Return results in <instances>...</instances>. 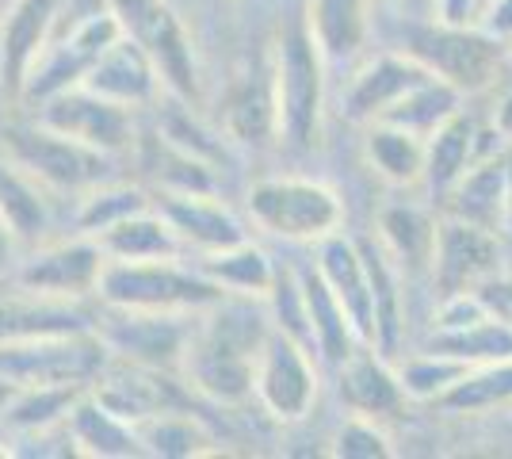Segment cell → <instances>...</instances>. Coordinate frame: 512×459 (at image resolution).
<instances>
[{"label": "cell", "instance_id": "1", "mask_svg": "<svg viewBox=\"0 0 512 459\" xmlns=\"http://www.w3.org/2000/svg\"><path fill=\"white\" fill-rule=\"evenodd\" d=\"M264 299L249 295H222L203 314V326L192 329L180 368L188 375V387L207 394L214 402L237 406L253 394L256 352L268 337V310Z\"/></svg>", "mask_w": 512, "mask_h": 459}, {"label": "cell", "instance_id": "2", "mask_svg": "<svg viewBox=\"0 0 512 459\" xmlns=\"http://www.w3.org/2000/svg\"><path fill=\"white\" fill-rule=\"evenodd\" d=\"M180 257L157 261H104L96 280V299L111 310H146V314H203L226 291L207 280L199 268L176 264Z\"/></svg>", "mask_w": 512, "mask_h": 459}, {"label": "cell", "instance_id": "3", "mask_svg": "<svg viewBox=\"0 0 512 459\" xmlns=\"http://www.w3.org/2000/svg\"><path fill=\"white\" fill-rule=\"evenodd\" d=\"M272 88H276V138L287 150L310 153L321 138L325 58L306 27V16H295L279 39Z\"/></svg>", "mask_w": 512, "mask_h": 459}, {"label": "cell", "instance_id": "4", "mask_svg": "<svg viewBox=\"0 0 512 459\" xmlns=\"http://www.w3.org/2000/svg\"><path fill=\"white\" fill-rule=\"evenodd\" d=\"M0 153L35 184H43L46 192H88L104 180H115V161H119L69 134L50 131L43 123L4 131Z\"/></svg>", "mask_w": 512, "mask_h": 459}, {"label": "cell", "instance_id": "5", "mask_svg": "<svg viewBox=\"0 0 512 459\" xmlns=\"http://www.w3.org/2000/svg\"><path fill=\"white\" fill-rule=\"evenodd\" d=\"M123 35L142 46V54L153 62L161 85L176 100L195 104L199 100V62H195L192 39L176 16L169 0H107Z\"/></svg>", "mask_w": 512, "mask_h": 459}, {"label": "cell", "instance_id": "6", "mask_svg": "<svg viewBox=\"0 0 512 459\" xmlns=\"http://www.w3.org/2000/svg\"><path fill=\"white\" fill-rule=\"evenodd\" d=\"M406 54H413L421 66L448 81L455 92H482L497 81L505 69V46L501 39L486 35L482 27H451V23H428L409 35Z\"/></svg>", "mask_w": 512, "mask_h": 459}, {"label": "cell", "instance_id": "7", "mask_svg": "<svg viewBox=\"0 0 512 459\" xmlns=\"http://www.w3.org/2000/svg\"><path fill=\"white\" fill-rule=\"evenodd\" d=\"M119 35H123V27L115 20L111 4L81 16L69 31H54L50 43L43 46V54L35 58L27 81H23L20 100L31 104V108H39L43 100L58 96L65 88H77L85 81L88 69H92V62H96Z\"/></svg>", "mask_w": 512, "mask_h": 459}, {"label": "cell", "instance_id": "8", "mask_svg": "<svg viewBox=\"0 0 512 459\" xmlns=\"http://www.w3.org/2000/svg\"><path fill=\"white\" fill-rule=\"evenodd\" d=\"M249 211L268 234L287 241H321L344 219L341 199L325 184L299 180V176H276V180L253 184Z\"/></svg>", "mask_w": 512, "mask_h": 459}, {"label": "cell", "instance_id": "9", "mask_svg": "<svg viewBox=\"0 0 512 459\" xmlns=\"http://www.w3.org/2000/svg\"><path fill=\"white\" fill-rule=\"evenodd\" d=\"M104 249L100 241L77 234L65 241H39L31 253L16 261L12 280L27 295L39 299H58V303H81L85 295H96V280L104 268Z\"/></svg>", "mask_w": 512, "mask_h": 459}, {"label": "cell", "instance_id": "10", "mask_svg": "<svg viewBox=\"0 0 512 459\" xmlns=\"http://www.w3.org/2000/svg\"><path fill=\"white\" fill-rule=\"evenodd\" d=\"M253 394L276 421H302L318 398V372L310 364V349L276 326L268 329L256 352Z\"/></svg>", "mask_w": 512, "mask_h": 459}, {"label": "cell", "instance_id": "11", "mask_svg": "<svg viewBox=\"0 0 512 459\" xmlns=\"http://www.w3.org/2000/svg\"><path fill=\"white\" fill-rule=\"evenodd\" d=\"M107 356L150 364V368H176L192 326H184V314H146V310H111L104 322H92Z\"/></svg>", "mask_w": 512, "mask_h": 459}, {"label": "cell", "instance_id": "12", "mask_svg": "<svg viewBox=\"0 0 512 459\" xmlns=\"http://www.w3.org/2000/svg\"><path fill=\"white\" fill-rule=\"evenodd\" d=\"M39 123L58 134H69L107 157H123L134 146V119L130 108L111 104L88 88H65L39 104Z\"/></svg>", "mask_w": 512, "mask_h": 459}, {"label": "cell", "instance_id": "13", "mask_svg": "<svg viewBox=\"0 0 512 459\" xmlns=\"http://www.w3.org/2000/svg\"><path fill=\"white\" fill-rule=\"evenodd\" d=\"M428 268H432V284L440 291V299L455 291H474L493 272H501V241L493 230L448 215L444 222H436Z\"/></svg>", "mask_w": 512, "mask_h": 459}, {"label": "cell", "instance_id": "14", "mask_svg": "<svg viewBox=\"0 0 512 459\" xmlns=\"http://www.w3.org/2000/svg\"><path fill=\"white\" fill-rule=\"evenodd\" d=\"M88 391L130 425L169 414V410H184V394L165 375V368L134 364V360H119V356H107L104 368L88 383Z\"/></svg>", "mask_w": 512, "mask_h": 459}, {"label": "cell", "instance_id": "15", "mask_svg": "<svg viewBox=\"0 0 512 459\" xmlns=\"http://www.w3.org/2000/svg\"><path fill=\"white\" fill-rule=\"evenodd\" d=\"M62 20V0H12L0 16V88L20 100L35 58Z\"/></svg>", "mask_w": 512, "mask_h": 459}, {"label": "cell", "instance_id": "16", "mask_svg": "<svg viewBox=\"0 0 512 459\" xmlns=\"http://www.w3.org/2000/svg\"><path fill=\"white\" fill-rule=\"evenodd\" d=\"M157 211L165 215V222L172 226V234L180 238V245L199 249L203 257L230 249L237 241H245V226L230 207H222L214 192H165Z\"/></svg>", "mask_w": 512, "mask_h": 459}, {"label": "cell", "instance_id": "17", "mask_svg": "<svg viewBox=\"0 0 512 459\" xmlns=\"http://www.w3.org/2000/svg\"><path fill=\"white\" fill-rule=\"evenodd\" d=\"M81 88H88V92L104 96L111 104H123V108L134 111V108L153 104V96L161 92V77H157V69H153L150 58L142 54V46L134 43V39H127V35H119V39L92 62Z\"/></svg>", "mask_w": 512, "mask_h": 459}, {"label": "cell", "instance_id": "18", "mask_svg": "<svg viewBox=\"0 0 512 459\" xmlns=\"http://www.w3.org/2000/svg\"><path fill=\"white\" fill-rule=\"evenodd\" d=\"M314 264L325 276V284L333 287V295L341 299L360 345H371L375 341V303H371V284H367V268H363L356 241H348L337 230L325 234L318 241V261Z\"/></svg>", "mask_w": 512, "mask_h": 459}, {"label": "cell", "instance_id": "19", "mask_svg": "<svg viewBox=\"0 0 512 459\" xmlns=\"http://www.w3.org/2000/svg\"><path fill=\"white\" fill-rule=\"evenodd\" d=\"M295 280H299V291H302V310H306V326H310V345L318 349L321 360H329V364L341 368L344 360L356 352V345H360V337H356V329L348 322L341 299L333 295V287L325 284V276L318 272L314 261L299 264Z\"/></svg>", "mask_w": 512, "mask_h": 459}, {"label": "cell", "instance_id": "20", "mask_svg": "<svg viewBox=\"0 0 512 459\" xmlns=\"http://www.w3.org/2000/svg\"><path fill=\"white\" fill-rule=\"evenodd\" d=\"M65 440L73 444V452L96 459H127V456H146L138 429L123 421L119 414H111L104 402L92 391H85L62 421Z\"/></svg>", "mask_w": 512, "mask_h": 459}, {"label": "cell", "instance_id": "21", "mask_svg": "<svg viewBox=\"0 0 512 459\" xmlns=\"http://www.w3.org/2000/svg\"><path fill=\"white\" fill-rule=\"evenodd\" d=\"M92 329V314L77 303L39 299L27 291H0V345L35 341V337H65Z\"/></svg>", "mask_w": 512, "mask_h": 459}, {"label": "cell", "instance_id": "22", "mask_svg": "<svg viewBox=\"0 0 512 459\" xmlns=\"http://www.w3.org/2000/svg\"><path fill=\"white\" fill-rule=\"evenodd\" d=\"M428 77H432V73H428L413 54H383V58H375V62L352 81L348 100H344V111H348V119H356V123H375L390 104H398L409 88H417L421 81H428Z\"/></svg>", "mask_w": 512, "mask_h": 459}, {"label": "cell", "instance_id": "23", "mask_svg": "<svg viewBox=\"0 0 512 459\" xmlns=\"http://www.w3.org/2000/svg\"><path fill=\"white\" fill-rule=\"evenodd\" d=\"M505 153H490V157L470 161L467 173L444 192L451 219L474 222L482 230L501 234V215H505Z\"/></svg>", "mask_w": 512, "mask_h": 459}, {"label": "cell", "instance_id": "24", "mask_svg": "<svg viewBox=\"0 0 512 459\" xmlns=\"http://www.w3.org/2000/svg\"><path fill=\"white\" fill-rule=\"evenodd\" d=\"M341 394L363 417L398 414L406 402L398 375L390 372V364L371 345H356V352L341 364Z\"/></svg>", "mask_w": 512, "mask_h": 459}, {"label": "cell", "instance_id": "25", "mask_svg": "<svg viewBox=\"0 0 512 459\" xmlns=\"http://www.w3.org/2000/svg\"><path fill=\"white\" fill-rule=\"evenodd\" d=\"M363 257V268H367V284H371V303H375V341L371 349L379 352L383 360H394L402 352V280L390 264V253H386L379 241L363 238L356 241Z\"/></svg>", "mask_w": 512, "mask_h": 459}, {"label": "cell", "instance_id": "26", "mask_svg": "<svg viewBox=\"0 0 512 459\" xmlns=\"http://www.w3.org/2000/svg\"><path fill=\"white\" fill-rule=\"evenodd\" d=\"M107 261H157V257H180L184 245L172 234V226L157 207L134 211L123 222L107 226L104 234H96Z\"/></svg>", "mask_w": 512, "mask_h": 459}, {"label": "cell", "instance_id": "27", "mask_svg": "<svg viewBox=\"0 0 512 459\" xmlns=\"http://www.w3.org/2000/svg\"><path fill=\"white\" fill-rule=\"evenodd\" d=\"M0 219L12 230L16 245H39L50 230V199L46 188L35 184L31 176L16 169L4 153H0Z\"/></svg>", "mask_w": 512, "mask_h": 459}, {"label": "cell", "instance_id": "28", "mask_svg": "<svg viewBox=\"0 0 512 459\" xmlns=\"http://www.w3.org/2000/svg\"><path fill=\"white\" fill-rule=\"evenodd\" d=\"M474 134H478L474 115H467L463 108H455L448 119L425 138V176H421V180L428 184L432 196L444 199V192L470 169V161H474Z\"/></svg>", "mask_w": 512, "mask_h": 459}, {"label": "cell", "instance_id": "29", "mask_svg": "<svg viewBox=\"0 0 512 459\" xmlns=\"http://www.w3.org/2000/svg\"><path fill=\"white\" fill-rule=\"evenodd\" d=\"M81 383H27L4 402V425L20 437H46L54 429H62L69 406L85 394Z\"/></svg>", "mask_w": 512, "mask_h": 459}, {"label": "cell", "instance_id": "30", "mask_svg": "<svg viewBox=\"0 0 512 459\" xmlns=\"http://www.w3.org/2000/svg\"><path fill=\"white\" fill-rule=\"evenodd\" d=\"M306 27L325 62H344L367 39V0H310Z\"/></svg>", "mask_w": 512, "mask_h": 459}, {"label": "cell", "instance_id": "31", "mask_svg": "<svg viewBox=\"0 0 512 459\" xmlns=\"http://www.w3.org/2000/svg\"><path fill=\"white\" fill-rule=\"evenodd\" d=\"M199 272L214 280L226 295H249V299H264L272 280H276V264L268 261V253L256 249L249 238L230 245V249L207 253Z\"/></svg>", "mask_w": 512, "mask_h": 459}, {"label": "cell", "instance_id": "32", "mask_svg": "<svg viewBox=\"0 0 512 459\" xmlns=\"http://www.w3.org/2000/svg\"><path fill=\"white\" fill-rule=\"evenodd\" d=\"M367 161L383 180L398 184V188L421 184V176H425V138L402 131V127H390V123H371Z\"/></svg>", "mask_w": 512, "mask_h": 459}, {"label": "cell", "instance_id": "33", "mask_svg": "<svg viewBox=\"0 0 512 459\" xmlns=\"http://www.w3.org/2000/svg\"><path fill=\"white\" fill-rule=\"evenodd\" d=\"M432 238H436V222L417 207H386L379 215V245L390 253V261H402V268L421 272L432 261Z\"/></svg>", "mask_w": 512, "mask_h": 459}, {"label": "cell", "instance_id": "34", "mask_svg": "<svg viewBox=\"0 0 512 459\" xmlns=\"http://www.w3.org/2000/svg\"><path fill=\"white\" fill-rule=\"evenodd\" d=\"M459 96H463V92H455L448 81L428 77V81H421L417 88H409L398 104H390L375 123H390V127H402V131H413V134H421V138H428V134L448 119L451 111L459 108Z\"/></svg>", "mask_w": 512, "mask_h": 459}, {"label": "cell", "instance_id": "35", "mask_svg": "<svg viewBox=\"0 0 512 459\" xmlns=\"http://www.w3.org/2000/svg\"><path fill=\"white\" fill-rule=\"evenodd\" d=\"M436 402H440L444 410H459V414L493 410V406L512 402V356L467 368Z\"/></svg>", "mask_w": 512, "mask_h": 459}, {"label": "cell", "instance_id": "36", "mask_svg": "<svg viewBox=\"0 0 512 459\" xmlns=\"http://www.w3.org/2000/svg\"><path fill=\"white\" fill-rule=\"evenodd\" d=\"M428 349L455 356V360L474 368V364H490V360L512 356V329L505 322H497L493 314H486L482 322H470L463 329H436Z\"/></svg>", "mask_w": 512, "mask_h": 459}, {"label": "cell", "instance_id": "37", "mask_svg": "<svg viewBox=\"0 0 512 459\" xmlns=\"http://www.w3.org/2000/svg\"><path fill=\"white\" fill-rule=\"evenodd\" d=\"M138 440L146 448V456H165V459H188L211 452V433L195 421L188 410H169L150 421H138Z\"/></svg>", "mask_w": 512, "mask_h": 459}, {"label": "cell", "instance_id": "38", "mask_svg": "<svg viewBox=\"0 0 512 459\" xmlns=\"http://www.w3.org/2000/svg\"><path fill=\"white\" fill-rule=\"evenodd\" d=\"M230 134L241 142H264L276 134V88L272 69H260L245 85H237L230 100Z\"/></svg>", "mask_w": 512, "mask_h": 459}, {"label": "cell", "instance_id": "39", "mask_svg": "<svg viewBox=\"0 0 512 459\" xmlns=\"http://www.w3.org/2000/svg\"><path fill=\"white\" fill-rule=\"evenodd\" d=\"M146 207H150V199H146L142 188H130V184H119V180H104V184H96V188L85 192L73 222H77V234L96 238V234H104L107 226L123 222L134 211H146Z\"/></svg>", "mask_w": 512, "mask_h": 459}, {"label": "cell", "instance_id": "40", "mask_svg": "<svg viewBox=\"0 0 512 459\" xmlns=\"http://www.w3.org/2000/svg\"><path fill=\"white\" fill-rule=\"evenodd\" d=\"M467 368H470V364L455 360V356H444V352L428 349L425 356H413V360H406V364H402L398 383H402L406 398L432 402V398H440V394L448 391L451 383L467 372Z\"/></svg>", "mask_w": 512, "mask_h": 459}, {"label": "cell", "instance_id": "41", "mask_svg": "<svg viewBox=\"0 0 512 459\" xmlns=\"http://www.w3.org/2000/svg\"><path fill=\"white\" fill-rule=\"evenodd\" d=\"M161 138L169 142L172 150L188 153V157L203 161V165H211V169L218 165V161H226V142H222V138H214L199 119H192V111H184V100L165 115V123H161Z\"/></svg>", "mask_w": 512, "mask_h": 459}, {"label": "cell", "instance_id": "42", "mask_svg": "<svg viewBox=\"0 0 512 459\" xmlns=\"http://www.w3.org/2000/svg\"><path fill=\"white\" fill-rule=\"evenodd\" d=\"M333 456L341 459H390L394 448H390V437L375 425V417H352L344 421L341 433H337V444H333Z\"/></svg>", "mask_w": 512, "mask_h": 459}, {"label": "cell", "instance_id": "43", "mask_svg": "<svg viewBox=\"0 0 512 459\" xmlns=\"http://www.w3.org/2000/svg\"><path fill=\"white\" fill-rule=\"evenodd\" d=\"M490 310L478 299V291H455V295H444L440 299V310H436V329H463L470 322H482Z\"/></svg>", "mask_w": 512, "mask_h": 459}, {"label": "cell", "instance_id": "44", "mask_svg": "<svg viewBox=\"0 0 512 459\" xmlns=\"http://www.w3.org/2000/svg\"><path fill=\"white\" fill-rule=\"evenodd\" d=\"M474 291H478V299L486 303L493 318L512 329V272H493L490 280H482Z\"/></svg>", "mask_w": 512, "mask_h": 459}, {"label": "cell", "instance_id": "45", "mask_svg": "<svg viewBox=\"0 0 512 459\" xmlns=\"http://www.w3.org/2000/svg\"><path fill=\"white\" fill-rule=\"evenodd\" d=\"M478 27H482L486 35H493V39L509 43L512 39V0H486L482 12H478Z\"/></svg>", "mask_w": 512, "mask_h": 459}, {"label": "cell", "instance_id": "46", "mask_svg": "<svg viewBox=\"0 0 512 459\" xmlns=\"http://www.w3.org/2000/svg\"><path fill=\"white\" fill-rule=\"evenodd\" d=\"M432 4H436V20L451 27H467L482 12V0H432Z\"/></svg>", "mask_w": 512, "mask_h": 459}, {"label": "cell", "instance_id": "47", "mask_svg": "<svg viewBox=\"0 0 512 459\" xmlns=\"http://www.w3.org/2000/svg\"><path fill=\"white\" fill-rule=\"evenodd\" d=\"M16 253H20V245H16L12 230H8V226H4V219H0V280L16 272V261H20Z\"/></svg>", "mask_w": 512, "mask_h": 459}, {"label": "cell", "instance_id": "48", "mask_svg": "<svg viewBox=\"0 0 512 459\" xmlns=\"http://www.w3.org/2000/svg\"><path fill=\"white\" fill-rule=\"evenodd\" d=\"M501 234L512 241V150L505 153V215H501Z\"/></svg>", "mask_w": 512, "mask_h": 459}, {"label": "cell", "instance_id": "49", "mask_svg": "<svg viewBox=\"0 0 512 459\" xmlns=\"http://www.w3.org/2000/svg\"><path fill=\"white\" fill-rule=\"evenodd\" d=\"M497 134L505 138V146H512V92L501 100V108H497Z\"/></svg>", "mask_w": 512, "mask_h": 459}, {"label": "cell", "instance_id": "50", "mask_svg": "<svg viewBox=\"0 0 512 459\" xmlns=\"http://www.w3.org/2000/svg\"><path fill=\"white\" fill-rule=\"evenodd\" d=\"M509 43H512V39H509ZM505 62H509V66H512V46H509V58H505Z\"/></svg>", "mask_w": 512, "mask_h": 459}, {"label": "cell", "instance_id": "51", "mask_svg": "<svg viewBox=\"0 0 512 459\" xmlns=\"http://www.w3.org/2000/svg\"><path fill=\"white\" fill-rule=\"evenodd\" d=\"M0 291H4V280H0Z\"/></svg>", "mask_w": 512, "mask_h": 459}, {"label": "cell", "instance_id": "52", "mask_svg": "<svg viewBox=\"0 0 512 459\" xmlns=\"http://www.w3.org/2000/svg\"><path fill=\"white\" fill-rule=\"evenodd\" d=\"M482 4H486V0H482Z\"/></svg>", "mask_w": 512, "mask_h": 459}]
</instances>
